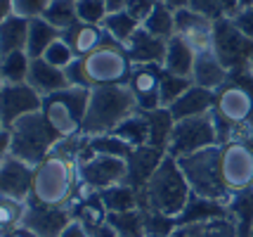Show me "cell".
Masks as SVG:
<instances>
[{
	"label": "cell",
	"mask_w": 253,
	"mask_h": 237,
	"mask_svg": "<svg viewBox=\"0 0 253 237\" xmlns=\"http://www.w3.org/2000/svg\"><path fill=\"white\" fill-rule=\"evenodd\" d=\"M189 199H192V188L177 159L166 154L159 169L152 173V178L140 190V206L152 216H164V218L177 221L187 209Z\"/></svg>",
	"instance_id": "cell-1"
},
{
	"label": "cell",
	"mask_w": 253,
	"mask_h": 237,
	"mask_svg": "<svg viewBox=\"0 0 253 237\" xmlns=\"http://www.w3.org/2000/svg\"><path fill=\"white\" fill-rule=\"evenodd\" d=\"M78 188V161L76 157L66 154L52 147L43 161L33 166L31 197L33 202L43 206H66L74 199Z\"/></svg>",
	"instance_id": "cell-2"
},
{
	"label": "cell",
	"mask_w": 253,
	"mask_h": 237,
	"mask_svg": "<svg viewBox=\"0 0 253 237\" xmlns=\"http://www.w3.org/2000/svg\"><path fill=\"white\" fill-rule=\"evenodd\" d=\"M132 71V62L126 47L116 43L114 38H107V43L97 47L92 55L76 59L66 69V76L71 86H83V88H99V86H116V83H128Z\"/></svg>",
	"instance_id": "cell-3"
},
{
	"label": "cell",
	"mask_w": 253,
	"mask_h": 237,
	"mask_svg": "<svg viewBox=\"0 0 253 237\" xmlns=\"http://www.w3.org/2000/svg\"><path fill=\"white\" fill-rule=\"evenodd\" d=\"M213 116L220 145L232 140L234 128L253 116V71L249 67L230 71L227 81L215 91Z\"/></svg>",
	"instance_id": "cell-4"
},
{
	"label": "cell",
	"mask_w": 253,
	"mask_h": 237,
	"mask_svg": "<svg viewBox=\"0 0 253 237\" xmlns=\"http://www.w3.org/2000/svg\"><path fill=\"white\" fill-rule=\"evenodd\" d=\"M135 112H137V102L132 97L128 83L92 88L88 112H85V124H83V136L92 138L114 133Z\"/></svg>",
	"instance_id": "cell-5"
},
{
	"label": "cell",
	"mask_w": 253,
	"mask_h": 237,
	"mask_svg": "<svg viewBox=\"0 0 253 237\" xmlns=\"http://www.w3.org/2000/svg\"><path fill=\"white\" fill-rule=\"evenodd\" d=\"M180 169L187 178L192 194H197L201 199H211V202H220L232 206L234 197L225 190L220 178V145L199 149L194 154L177 159Z\"/></svg>",
	"instance_id": "cell-6"
},
{
	"label": "cell",
	"mask_w": 253,
	"mask_h": 237,
	"mask_svg": "<svg viewBox=\"0 0 253 237\" xmlns=\"http://www.w3.org/2000/svg\"><path fill=\"white\" fill-rule=\"evenodd\" d=\"M90 102V88L69 86L64 91L43 97L41 114L45 116L47 126L57 133V138H78L83 136L85 112Z\"/></svg>",
	"instance_id": "cell-7"
},
{
	"label": "cell",
	"mask_w": 253,
	"mask_h": 237,
	"mask_svg": "<svg viewBox=\"0 0 253 237\" xmlns=\"http://www.w3.org/2000/svg\"><path fill=\"white\" fill-rule=\"evenodd\" d=\"M7 131H10V140H12L10 154L26 161L29 166H36L38 161H43L47 157V152L59 140L55 131L47 126V121H45V116L41 112L22 116Z\"/></svg>",
	"instance_id": "cell-8"
},
{
	"label": "cell",
	"mask_w": 253,
	"mask_h": 237,
	"mask_svg": "<svg viewBox=\"0 0 253 237\" xmlns=\"http://www.w3.org/2000/svg\"><path fill=\"white\" fill-rule=\"evenodd\" d=\"M213 145H220V142H218V131H215V116H213V112H209L175 121L168 147H166V154L180 159Z\"/></svg>",
	"instance_id": "cell-9"
},
{
	"label": "cell",
	"mask_w": 253,
	"mask_h": 237,
	"mask_svg": "<svg viewBox=\"0 0 253 237\" xmlns=\"http://www.w3.org/2000/svg\"><path fill=\"white\" fill-rule=\"evenodd\" d=\"M213 55L220 59L227 71H237L251 64L253 59V38L242 34L230 17L213 22Z\"/></svg>",
	"instance_id": "cell-10"
},
{
	"label": "cell",
	"mask_w": 253,
	"mask_h": 237,
	"mask_svg": "<svg viewBox=\"0 0 253 237\" xmlns=\"http://www.w3.org/2000/svg\"><path fill=\"white\" fill-rule=\"evenodd\" d=\"M220 178L232 197L253 190V149L239 140L220 145Z\"/></svg>",
	"instance_id": "cell-11"
},
{
	"label": "cell",
	"mask_w": 253,
	"mask_h": 237,
	"mask_svg": "<svg viewBox=\"0 0 253 237\" xmlns=\"http://www.w3.org/2000/svg\"><path fill=\"white\" fill-rule=\"evenodd\" d=\"M126 176H128V164L121 157L92 152L83 161H78V181H83L97 192L126 183Z\"/></svg>",
	"instance_id": "cell-12"
},
{
	"label": "cell",
	"mask_w": 253,
	"mask_h": 237,
	"mask_svg": "<svg viewBox=\"0 0 253 237\" xmlns=\"http://www.w3.org/2000/svg\"><path fill=\"white\" fill-rule=\"evenodd\" d=\"M71 221L74 216L66 206H43L33 199H26L22 226L36 237H59Z\"/></svg>",
	"instance_id": "cell-13"
},
{
	"label": "cell",
	"mask_w": 253,
	"mask_h": 237,
	"mask_svg": "<svg viewBox=\"0 0 253 237\" xmlns=\"http://www.w3.org/2000/svg\"><path fill=\"white\" fill-rule=\"evenodd\" d=\"M41 107H43V97L29 83H5L0 91V119L5 128H10L26 114L41 112Z\"/></svg>",
	"instance_id": "cell-14"
},
{
	"label": "cell",
	"mask_w": 253,
	"mask_h": 237,
	"mask_svg": "<svg viewBox=\"0 0 253 237\" xmlns=\"http://www.w3.org/2000/svg\"><path fill=\"white\" fill-rule=\"evenodd\" d=\"M161 64H132L128 88L140 112H154L161 107Z\"/></svg>",
	"instance_id": "cell-15"
},
{
	"label": "cell",
	"mask_w": 253,
	"mask_h": 237,
	"mask_svg": "<svg viewBox=\"0 0 253 237\" xmlns=\"http://www.w3.org/2000/svg\"><path fill=\"white\" fill-rule=\"evenodd\" d=\"M33 166L17 157H7L0 161V197H12L26 202L31 197Z\"/></svg>",
	"instance_id": "cell-16"
},
{
	"label": "cell",
	"mask_w": 253,
	"mask_h": 237,
	"mask_svg": "<svg viewBox=\"0 0 253 237\" xmlns=\"http://www.w3.org/2000/svg\"><path fill=\"white\" fill-rule=\"evenodd\" d=\"M175 36L185 38L197 52H206L213 47V22L189 7H182L175 12Z\"/></svg>",
	"instance_id": "cell-17"
},
{
	"label": "cell",
	"mask_w": 253,
	"mask_h": 237,
	"mask_svg": "<svg viewBox=\"0 0 253 237\" xmlns=\"http://www.w3.org/2000/svg\"><path fill=\"white\" fill-rule=\"evenodd\" d=\"M164 157H166V152L159 149V147H152V145L135 147L130 152V157L126 159V164H128L126 183L140 192L144 188V183L152 178V173L159 169V164L164 161Z\"/></svg>",
	"instance_id": "cell-18"
},
{
	"label": "cell",
	"mask_w": 253,
	"mask_h": 237,
	"mask_svg": "<svg viewBox=\"0 0 253 237\" xmlns=\"http://www.w3.org/2000/svg\"><path fill=\"white\" fill-rule=\"evenodd\" d=\"M26 83H29L41 97L55 95V93L64 91V88L71 86V83H69V76H66V69H59V67H55V64H50V62H45L43 57L31 59Z\"/></svg>",
	"instance_id": "cell-19"
},
{
	"label": "cell",
	"mask_w": 253,
	"mask_h": 237,
	"mask_svg": "<svg viewBox=\"0 0 253 237\" xmlns=\"http://www.w3.org/2000/svg\"><path fill=\"white\" fill-rule=\"evenodd\" d=\"M168 237H244V233L237 216H225L194 223H177Z\"/></svg>",
	"instance_id": "cell-20"
},
{
	"label": "cell",
	"mask_w": 253,
	"mask_h": 237,
	"mask_svg": "<svg viewBox=\"0 0 253 237\" xmlns=\"http://www.w3.org/2000/svg\"><path fill=\"white\" fill-rule=\"evenodd\" d=\"M166 46H168V41L156 38L147 29L140 26L123 47H126V52H128L132 64H164Z\"/></svg>",
	"instance_id": "cell-21"
},
{
	"label": "cell",
	"mask_w": 253,
	"mask_h": 237,
	"mask_svg": "<svg viewBox=\"0 0 253 237\" xmlns=\"http://www.w3.org/2000/svg\"><path fill=\"white\" fill-rule=\"evenodd\" d=\"M66 43L71 46L74 55L81 57L92 55L97 47H102L107 43V31L102 29V24H85V22H76L74 26H69L64 34H62Z\"/></svg>",
	"instance_id": "cell-22"
},
{
	"label": "cell",
	"mask_w": 253,
	"mask_h": 237,
	"mask_svg": "<svg viewBox=\"0 0 253 237\" xmlns=\"http://www.w3.org/2000/svg\"><path fill=\"white\" fill-rule=\"evenodd\" d=\"M215 107V91L201 88V86H189L187 91L182 93L168 109L173 114V119H189V116H199V114H209Z\"/></svg>",
	"instance_id": "cell-23"
},
{
	"label": "cell",
	"mask_w": 253,
	"mask_h": 237,
	"mask_svg": "<svg viewBox=\"0 0 253 237\" xmlns=\"http://www.w3.org/2000/svg\"><path fill=\"white\" fill-rule=\"evenodd\" d=\"M227 76H230V71L220 64V59L213 55V50L197 52V62H194V69H192V83L194 86L209 88V91H218L227 81Z\"/></svg>",
	"instance_id": "cell-24"
},
{
	"label": "cell",
	"mask_w": 253,
	"mask_h": 237,
	"mask_svg": "<svg viewBox=\"0 0 253 237\" xmlns=\"http://www.w3.org/2000/svg\"><path fill=\"white\" fill-rule=\"evenodd\" d=\"M194 62H197V50L189 46L185 38L180 36H173L166 46V57L161 67L175 76H185V79H192V69H194Z\"/></svg>",
	"instance_id": "cell-25"
},
{
	"label": "cell",
	"mask_w": 253,
	"mask_h": 237,
	"mask_svg": "<svg viewBox=\"0 0 253 237\" xmlns=\"http://www.w3.org/2000/svg\"><path fill=\"white\" fill-rule=\"evenodd\" d=\"M107 226L119 237H149L147 211L142 206L130 211H107Z\"/></svg>",
	"instance_id": "cell-26"
},
{
	"label": "cell",
	"mask_w": 253,
	"mask_h": 237,
	"mask_svg": "<svg viewBox=\"0 0 253 237\" xmlns=\"http://www.w3.org/2000/svg\"><path fill=\"white\" fill-rule=\"evenodd\" d=\"M57 38H62V31L55 29L52 24H47L43 17H33L29 19V41H26V55L36 59L43 57L45 50L55 43Z\"/></svg>",
	"instance_id": "cell-27"
},
{
	"label": "cell",
	"mask_w": 253,
	"mask_h": 237,
	"mask_svg": "<svg viewBox=\"0 0 253 237\" xmlns=\"http://www.w3.org/2000/svg\"><path fill=\"white\" fill-rule=\"evenodd\" d=\"M26 41H29V19L26 17L12 14L10 19L0 24V50H2V55L26 50Z\"/></svg>",
	"instance_id": "cell-28"
},
{
	"label": "cell",
	"mask_w": 253,
	"mask_h": 237,
	"mask_svg": "<svg viewBox=\"0 0 253 237\" xmlns=\"http://www.w3.org/2000/svg\"><path fill=\"white\" fill-rule=\"evenodd\" d=\"M69 211H71V216L76 218L78 223H83L88 230H97L99 226L107 223V209H104V204L99 199V192L90 194L88 199L71 202L69 204Z\"/></svg>",
	"instance_id": "cell-29"
},
{
	"label": "cell",
	"mask_w": 253,
	"mask_h": 237,
	"mask_svg": "<svg viewBox=\"0 0 253 237\" xmlns=\"http://www.w3.org/2000/svg\"><path fill=\"white\" fill-rule=\"evenodd\" d=\"M99 199L104 204L107 211H130V209H140V192L130 188L128 183H119L114 188L99 192Z\"/></svg>",
	"instance_id": "cell-30"
},
{
	"label": "cell",
	"mask_w": 253,
	"mask_h": 237,
	"mask_svg": "<svg viewBox=\"0 0 253 237\" xmlns=\"http://www.w3.org/2000/svg\"><path fill=\"white\" fill-rule=\"evenodd\" d=\"M140 26H142V24L137 22L135 17H130L128 10L109 12V14L104 17V22H102V29L107 31V36L114 38L116 43H121V46H126V43L130 41L132 34H135Z\"/></svg>",
	"instance_id": "cell-31"
},
{
	"label": "cell",
	"mask_w": 253,
	"mask_h": 237,
	"mask_svg": "<svg viewBox=\"0 0 253 237\" xmlns=\"http://www.w3.org/2000/svg\"><path fill=\"white\" fill-rule=\"evenodd\" d=\"M147 119H149V145L166 152L170 133H173V126H175V119H173L170 109L159 107L154 112H147Z\"/></svg>",
	"instance_id": "cell-32"
},
{
	"label": "cell",
	"mask_w": 253,
	"mask_h": 237,
	"mask_svg": "<svg viewBox=\"0 0 253 237\" xmlns=\"http://www.w3.org/2000/svg\"><path fill=\"white\" fill-rule=\"evenodd\" d=\"M114 136L123 138L128 145L135 149V147H142V145H149V119H147V112H137L128 116L116 131Z\"/></svg>",
	"instance_id": "cell-33"
},
{
	"label": "cell",
	"mask_w": 253,
	"mask_h": 237,
	"mask_svg": "<svg viewBox=\"0 0 253 237\" xmlns=\"http://www.w3.org/2000/svg\"><path fill=\"white\" fill-rule=\"evenodd\" d=\"M142 29H147L152 36L156 38H164V41H170L175 36V12L170 10L164 2H156V7L152 10V14L144 19Z\"/></svg>",
	"instance_id": "cell-34"
},
{
	"label": "cell",
	"mask_w": 253,
	"mask_h": 237,
	"mask_svg": "<svg viewBox=\"0 0 253 237\" xmlns=\"http://www.w3.org/2000/svg\"><path fill=\"white\" fill-rule=\"evenodd\" d=\"M41 17H43L47 24H52L55 29H59V31L64 34L69 26H74V24L78 22L76 0H50Z\"/></svg>",
	"instance_id": "cell-35"
},
{
	"label": "cell",
	"mask_w": 253,
	"mask_h": 237,
	"mask_svg": "<svg viewBox=\"0 0 253 237\" xmlns=\"http://www.w3.org/2000/svg\"><path fill=\"white\" fill-rule=\"evenodd\" d=\"M29 67H31V57L26 55V50L10 52L0 59V76L5 83H26Z\"/></svg>",
	"instance_id": "cell-36"
},
{
	"label": "cell",
	"mask_w": 253,
	"mask_h": 237,
	"mask_svg": "<svg viewBox=\"0 0 253 237\" xmlns=\"http://www.w3.org/2000/svg\"><path fill=\"white\" fill-rule=\"evenodd\" d=\"M88 145H90V149L97 152V154H109V157H121V159H128L132 152V147L128 145L123 138L114 136V133L88 138Z\"/></svg>",
	"instance_id": "cell-37"
},
{
	"label": "cell",
	"mask_w": 253,
	"mask_h": 237,
	"mask_svg": "<svg viewBox=\"0 0 253 237\" xmlns=\"http://www.w3.org/2000/svg\"><path fill=\"white\" fill-rule=\"evenodd\" d=\"M24 214H26V202L12 199V197H0V233H10L22 226Z\"/></svg>",
	"instance_id": "cell-38"
},
{
	"label": "cell",
	"mask_w": 253,
	"mask_h": 237,
	"mask_svg": "<svg viewBox=\"0 0 253 237\" xmlns=\"http://www.w3.org/2000/svg\"><path fill=\"white\" fill-rule=\"evenodd\" d=\"M189 86H192V79L175 76V74L164 69V74H161V107H170Z\"/></svg>",
	"instance_id": "cell-39"
},
{
	"label": "cell",
	"mask_w": 253,
	"mask_h": 237,
	"mask_svg": "<svg viewBox=\"0 0 253 237\" xmlns=\"http://www.w3.org/2000/svg\"><path fill=\"white\" fill-rule=\"evenodd\" d=\"M43 59H45V62H50V64H55V67H59V69H69L78 59V57L74 55L71 46L66 43L64 38H57L55 43L45 50Z\"/></svg>",
	"instance_id": "cell-40"
},
{
	"label": "cell",
	"mask_w": 253,
	"mask_h": 237,
	"mask_svg": "<svg viewBox=\"0 0 253 237\" xmlns=\"http://www.w3.org/2000/svg\"><path fill=\"white\" fill-rule=\"evenodd\" d=\"M76 17H78V22L102 24L104 17H107L104 0H76Z\"/></svg>",
	"instance_id": "cell-41"
},
{
	"label": "cell",
	"mask_w": 253,
	"mask_h": 237,
	"mask_svg": "<svg viewBox=\"0 0 253 237\" xmlns=\"http://www.w3.org/2000/svg\"><path fill=\"white\" fill-rule=\"evenodd\" d=\"M187 7L189 10H194V12H199L201 17H206V19H211V22H218V19L225 17L220 0H189Z\"/></svg>",
	"instance_id": "cell-42"
},
{
	"label": "cell",
	"mask_w": 253,
	"mask_h": 237,
	"mask_svg": "<svg viewBox=\"0 0 253 237\" xmlns=\"http://www.w3.org/2000/svg\"><path fill=\"white\" fill-rule=\"evenodd\" d=\"M50 0H12L14 5V14L19 17H26V19H33V17H41L47 7Z\"/></svg>",
	"instance_id": "cell-43"
},
{
	"label": "cell",
	"mask_w": 253,
	"mask_h": 237,
	"mask_svg": "<svg viewBox=\"0 0 253 237\" xmlns=\"http://www.w3.org/2000/svg\"><path fill=\"white\" fill-rule=\"evenodd\" d=\"M156 2H159V0H130L126 10L130 12V17H135L140 24H144V19H147V17L152 14V10L156 7Z\"/></svg>",
	"instance_id": "cell-44"
},
{
	"label": "cell",
	"mask_w": 253,
	"mask_h": 237,
	"mask_svg": "<svg viewBox=\"0 0 253 237\" xmlns=\"http://www.w3.org/2000/svg\"><path fill=\"white\" fill-rule=\"evenodd\" d=\"M232 22H234V26H237L242 34L253 38V5L251 7H242V10L232 17Z\"/></svg>",
	"instance_id": "cell-45"
},
{
	"label": "cell",
	"mask_w": 253,
	"mask_h": 237,
	"mask_svg": "<svg viewBox=\"0 0 253 237\" xmlns=\"http://www.w3.org/2000/svg\"><path fill=\"white\" fill-rule=\"evenodd\" d=\"M232 140H239V142H244V145H249L253 149V116L249 119V121H244L242 126L234 128Z\"/></svg>",
	"instance_id": "cell-46"
},
{
	"label": "cell",
	"mask_w": 253,
	"mask_h": 237,
	"mask_svg": "<svg viewBox=\"0 0 253 237\" xmlns=\"http://www.w3.org/2000/svg\"><path fill=\"white\" fill-rule=\"evenodd\" d=\"M59 237H92V235H90V230L83 226V223H78L76 218H74V221L66 226V230Z\"/></svg>",
	"instance_id": "cell-47"
},
{
	"label": "cell",
	"mask_w": 253,
	"mask_h": 237,
	"mask_svg": "<svg viewBox=\"0 0 253 237\" xmlns=\"http://www.w3.org/2000/svg\"><path fill=\"white\" fill-rule=\"evenodd\" d=\"M10 147H12V140H10V131H0V161L2 159L10 157Z\"/></svg>",
	"instance_id": "cell-48"
},
{
	"label": "cell",
	"mask_w": 253,
	"mask_h": 237,
	"mask_svg": "<svg viewBox=\"0 0 253 237\" xmlns=\"http://www.w3.org/2000/svg\"><path fill=\"white\" fill-rule=\"evenodd\" d=\"M222 5V12H225V17H234L237 12H239V0H220Z\"/></svg>",
	"instance_id": "cell-49"
},
{
	"label": "cell",
	"mask_w": 253,
	"mask_h": 237,
	"mask_svg": "<svg viewBox=\"0 0 253 237\" xmlns=\"http://www.w3.org/2000/svg\"><path fill=\"white\" fill-rule=\"evenodd\" d=\"M12 14H14V5H12V0H0V24L5 22V19H10Z\"/></svg>",
	"instance_id": "cell-50"
},
{
	"label": "cell",
	"mask_w": 253,
	"mask_h": 237,
	"mask_svg": "<svg viewBox=\"0 0 253 237\" xmlns=\"http://www.w3.org/2000/svg\"><path fill=\"white\" fill-rule=\"evenodd\" d=\"M128 2L130 0H104V7H107V14L109 12H121L128 7Z\"/></svg>",
	"instance_id": "cell-51"
},
{
	"label": "cell",
	"mask_w": 253,
	"mask_h": 237,
	"mask_svg": "<svg viewBox=\"0 0 253 237\" xmlns=\"http://www.w3.org/2000/svg\"><path fill=\"white\" fill-rule=\"evenodd\" d=\"M2 237H36L33 233H29L24 226H19V228H14V230H10V233H5Z\"/></svg>",
	"instance_id": "cell-52"
},
{
	"label": "cell",
	"mask_w": 253,
	"mask_h": 237,
	"mask_svg": "<svg viewBox=\"0 0 253 237\" xmlns=\"http://www.w3.org/2000/svg\"><path fill=\"white\" fill-rule=\"evenodd\" d=\"M164 5H168L173 12H177V10H182V7H187L189 5V0H161Z\"/></svg>",
	"instance_id": "cell-53"
},
{
	"label": "cell",
	"mask_w": 253,
	"mask_h": 237,
	"mask_svg": "<svg viewBox=\"0 0 253 237\" xmlns=\"http://www.w3.org/2000/svg\"><path fill=\"white\" fill-rule=\"evenodd\" d=\"M253 5V0H239V10H242V7H251Z\"/></svg>",
	"instance_id": "cell-54"
},
{
	"label": "cell",
	"mask_w": 253,
	"mask_h": 237,
	"mask_svg": "<svg viewBox=\"0 0 253 237\" xmlns=\"http://www.w3.org/2000/svg\"><path fill=\"white\" fill-rule=\"evenodd\" d=\"M2 86H5V81H2V76H0V91H2Z\"/></svg>",
	"instance_id": "cell-55"
},
{
	"label": "cell",
	"mask_w": 253,
	"mask_h": 237,
	"mask_svg": "<svg viewBox=\"0 0 253 237\" xmlns=\"http://www.w3.org/2000/svg\"><path fill=\"white\" fill-rule=\"evenodd\" d=\"M0 131H5V124H2V119H0Z\"/></svg>",
	"instance_id": "cell-56"
},
{
	"label": "cell",
	"mask_w": 253,
	"mask_h": 237,
	"mask_svg": "<svg viewBox=\"0 0 253 237\" xmlns=\"http://www.w3.org/2000/svg\"><path fill=\"white\" fill-rule=\"evenodd\" d=\"M249 69H251V71H253V59H251V64H249Z\"/></svg>",
	"instance_id": "cell-57"
},
{
	"label": "cell",
	"mask_w": 253,
	"mask_h": 237,
	"mask_svg": "<svg viewBox=\"0 0 253 237\" xmlns=\"http://www.w3.org/2000/svg\"><path fill=\"white\" fill-rule=\"evenodd\" d=\"M0 59H2V50H0Z\"/></svg>",
	"instance_id": "cell-58"
},
{
	"label": "cell",
	"mask_w": 253,
	"mask_h": 237,
	"mask_svg": "<svg viewBox=\"0 0 253 237\" xmlns=\"http://www.w3.org/2000/svg\"><path fill=\"white\" fill-rule=\"evenodd\" d=\"M0 237H2V233H0Z\"/></svg>",
	"instance_id": "cell-59"
},
{
	"label": "cell",
	"mask_w": 253,
	"mask_h": 237,
	"mask_svg": "<svg viewBox=\"0 0 253 237\" xmlns=\"http://www.w3.org/2000/svg\"><path fill=\"white\" fill-rule=\"evenodd\" d=\"M159 2H161V0H159Z\"/></svg>",
	"instance_id": "cell-60"
}]
</instances>
